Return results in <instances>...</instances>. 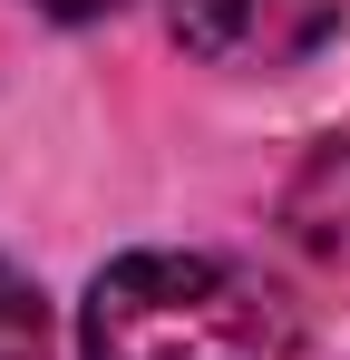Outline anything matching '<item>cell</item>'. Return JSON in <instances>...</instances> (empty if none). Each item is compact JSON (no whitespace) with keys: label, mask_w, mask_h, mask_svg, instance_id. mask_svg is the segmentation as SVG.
I'll list each match as a JSON object with an SVG mask.
<instances>
[{"label":"cell","mask_w":350,"mask_h":360,"mask_svg":"<svg viewBox=\"0 0 350 360\" xmlns=\"http://www.w3.org/2000/svg\"><path fill=\"white\" fill-rule=\"evenodd\" d=\"M0 360H49V302L20 263H0Z\"/></svg>","instance_id":"cell-4"},{"label":"cell","mask_w":350,"mask_h":360,"mask_svg":"<svg viewBox=\"0 0 350 360\" xmlns=\"http://www.w3.org/2000/svg\"><path fill=\"white\" fill-rule=\"evenodd\" d=\"M166 30H175V49L205 59V68L283 78V68L321 59L341 39V0H166Z\"/></svg>","instance_id":"cell-2"},{"label":"cell","mask_w":350,"mask_h":360,"mask_svg":"<svg viewBox=\"0 0 350 360\" xmlns=\"http://www.w3.org/2000/svg\"><path fill=\"white\" fill-rule=\"evenodd\" d=\"M30 10H49V20H98V10H117V0H30Z\"/></svg>","instance_id":"cell-5"},{"label":"cell","mask_w":350,"mask_h":360,"mask_svg":"<svg viewBox=\"0 0 350 360\" xmlns=\"http://www.w3.org/2000/svg\"><path fill=\"white\" fill-rule=\"evenodd\" d=\"M283 234L302 243L311 263L350 273V136H321L283 176Z\"/></svg>","instance_id":"cell-3"},{"label":"cell","mask_w":350,"mask_h":360,"mask_svg":"<svg viewBox=\"0 0 350 360\" xmlns=\"http://www.w3.org/2000/svg\"><path fill=\"white\" fill-rule=\"evenodd\" d=\"M88 360H302V311L233 253H117L78 302Z\"/></svg>","instance_id":"cell-1"}]
</instances>
